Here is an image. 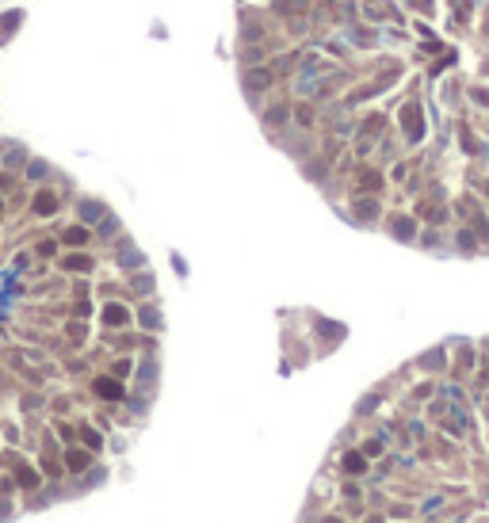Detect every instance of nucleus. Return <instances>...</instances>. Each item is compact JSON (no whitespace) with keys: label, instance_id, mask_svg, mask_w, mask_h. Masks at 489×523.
<instances>
[{"label":"nucleus","instance_id":"1","mask_svg":"<svg viewBox=\"0 0 489 523\" xmlns=\"http://www.w3.org/2000/svg\"><path fill=\"white\" fill-rule=\"evenodd\" d=\"M96 390H100L103 397H119V386H115V382H107V378H103V382L96 386Z\"/></svg>","mask_w":489,"mask_h":523},{"label":"nucleus","instance_id":"2","mask_svg":"<svg viewBox=\"0 0 489 523\" xmlns=\"http://www.w3.org/2000/svg\"><path fill=\"white\" fill-rule=\"evenodd\" d=\"M344 466H348V470H360V466H363V458H360V454H348V458H344Z\"/></svg>","mask_w":489,"mask_h":523}]
</instances>
